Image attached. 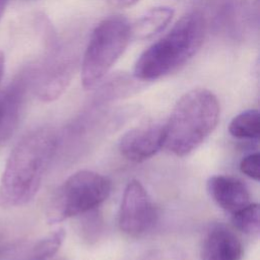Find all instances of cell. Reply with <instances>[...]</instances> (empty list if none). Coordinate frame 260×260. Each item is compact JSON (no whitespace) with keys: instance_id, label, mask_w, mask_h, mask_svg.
I'll list each match as a JSON object with an SVG mask.
<instances>
[{"instance_id":"obj_1","label":"cell","mask_w":260,"mask_h":260,"mask_svg":"<svg viewBox=\"0 0 260 260\" xmlns=\"http://www.w3.org/2000/svg\"><path fill=\"white\" fill-rule=\"evenodd\" d=\"M58 135L40 127L26 133L9 153L0 179V206L19 207L39 192L45 174L57 151Z\"/></svg>"},{"instance_id":"obj_2","label":"cell","mask_w":260,"mask_h":260,"mask_svg":"<svg viewBox=\"0 0 260 260\" xmlns=\"http://www.w3.org/2000/svg\"><path fill=\"white\" fill-rule=\"evenodd\" d=\"M205 20L199 10L184 14L164 37L149 46L137 59L133 75L142 81L164 77L183 66L200 49Z\"/></svg>"},{"instance_id":"obj_3","label":"cell","mask_w":260,"mask_h":260,"mask_svg":"<svg viewBox=\"0 0 260 260\" xmlns=\"http://www.w3.org/2000/svg\"><path fill=\"white\" fill-rule=\"evenodd\" d=\"M220 114L216 95L206 88H194L176 103L165 123L164 146L177 156L198 148L215 129Z\"/></svg>"},{"instance_id":"obj_4","label":"cell","mask_w":260,"mask_h":260,"mask_svg":"<svg viewBox=\"0 0 260 260\" xmlns=\"http://www.w3.org/2000/svg\"><path fill=\"white\" fill-rule=\"evenodd\" d=\"M131 39L130 23L122 16L102 20L92 30L81 63V82L94 87L126 50Z\"/></svg>"},{"instance_id":"obj_5","label":"cell","mask_w":260,"mask_h":260,"mask_svg":"<svg viewBox=\"0 0 260 260\" xmlns=\"http://www.w3.org/2000/svg\"><path fill=\"white\" fill-rule=\"evenodd\" d=\"M111 182L89 170L69 176L55 191L47 208V221L58 223L98 208L110 195Z\"/></svg>"},{"instance_id":"obj_6","label":"cell","mask_w":260,"mask_h":260,"mask_svg":"<svg viewBox=\"0 0 260 260\" xmlns=\"http://www.w3.org/2000/svg\"><path fill=\"white\" fill-rule=\"evenodd\" d=\"M157 219L156 207L137 180H131L125 187L118 215L120 230L133 238H138L149 232Z\"/></svg>"},{"instance_id":"obj_7","label":"cell","mask_w":260,"mask_h":260,"mask_svg":"<svg viewBox=\"0 0 260 260\" xmlns=\"http://www.w3.org/2000/svg\"><path fill=\"white\" fill-rule=\"evenodd\" d=\"M30 83L29 74L23 72L8 84L0 96V145L7 143L18 128Z\"/></svg>"},{"instance_id":"obj_8","label":"cell","mask_w":260,"mask_h":260,"mask_svg":"<svg viewBox=\"0 0 260 260\" xmlns=\"http://www.w3.org/2000/svg\"><path fill=\"white\" fill-rule=\"evenodd\" d=\"M164 143L165 124H151L125 132L119 140V150L126 159L141 162L153 156Z\"/></svg>"},{"instance_id":"obj_9","label":"cell","mask_w":260,"mask_h":260,"mask_svg":"<svg viewBox=\"0 0 260 260\" xmlns=\"http://www.w3.org/2000/svg\"><path fill=\"white\" fill-rule=\"evenodd\" d=\"M243 246L238 236L225 224H213L206 233L202 247V260H240Z\"/></svg>"},{"instance_id":"obj_10","label":"cell","mask_w":260,"mask_h":260,"mask_svg":"<svg viewBox=\"0 0 260 260\" xmlns=\"http://www.w3.org/2000/svg\"><path fill=\"white\" fill-rule=\"evenodd\" d=\"M207 192L220 208L231 213L251 203V196L246 185L232 176L210 177L207 181Z\"/></svg>"},{"instance_id":"obj_11","label":"cell","mask_w":260,"mask_h":260,"mask_svg":"<svg viewBox=\"0 0 260 260\" xmlns=\"http://www.w3.org/2000/svg\"><path fill=\"white\" fill-rule=\"evenodd\" d=\"M71 64L57 63L45 69L32 83L35 94L43 102H52L58 99L69 85L73 69Z\"/></svg>"},{"instance_id":"obj_12","label":"cell","mask_w":260,"mask_h":260,"mask_svg":"<svg viewBox=\"0 0 260 260\" xmlns=\"http://www.w3.org/2000/svg\"><path fill=\"white\" fill-rule=\"evenodd\" d=\"M174 9L170 6H156L147 10L131 25V38L138 40L150 39L161 32L171 22Z\"/></svg>"},{"instance_id":"obj_13","label":"cell","mask_w":260,"mask_h":260,"mask_svg":"<svg viewBox=\"0 0 260 260\" xmlns=\"http://www.w3.org/2000/svg\"><path fill=\"white\" fill-rule=\"evenodd\" d=\"M229 132L239 139H258L260 135L259 112L250 109L238 114L230 122Z\"/></svg>"},{"instance_id":"obj_14","label":"cell","mask_w":260,"mask_h":260,"mask_svg":"<svg viewBox=\"0 0 260 260\" xmlns=\"http://www.w3.org/2000/svg\"><path fill=\"white\" fill-rule=\"evenodd\" d=\"M232 214V221L239 231L250 236H257L259 234L260 212L257 203H249Z\"/></svg>"},{"instance_id":"obj_15","label":"cell","mask_w":260,"mask_h":260,"mask_svg":"<svg viewBox=\"0 0 260 260\" xmlns=\"http://www.w3.org/2000/svg\"><path fill=\"white\" fill-rule=\"evenodd\" d=\"M65 237H66V232L64 229L59 228L55 230L50 235L38 241L31 247L29 256L39 260H46V259L53 258L55 254L58 252L59 248L61 247Z\"/></svg>"},{"instance_id":"obj_16","label":"cell","mask_w":260,"mask_h":260,"mask_svg":"<svg viewBox=\"0 0 260 260\" xmlns=\"http://www.w3.org/2000/svg\"><path fill=\"white\" fill-rule=\"evenodd\" d=\"M82 215L81 223H80V232L82 236L87 240H96L99 238L100 233L102 232L103 218L98 208L91 209Z\"/></svg>"},{"instance_id":"obj_17","label":"cell","mask_w":260,"mask_h":260,"mask_svg":"<svg viewBox=\"0 0 260 260\" xmlns=\"http://www.w3.org/2000/svg\"><path fill=\"white\" fill-rule=\"evenodd\" d=\"M240 171L251 178L252 180L258 182L260 180V154L259 152H254L246 155L240 162Z\"/></svg>"},{"instance_id":"obj_18","label":"cell","mask_w":260,"mask_h":260,"mask_svg":"<svg viewBox=\"0 0 260 260\" xmlns=\"http://www.w3.org/2000/svg\"><path fill=\"white\" fill-rule=\"evenodd\" d=\"M24 244L20 241H0V260H6L16 255Z\"/></svg>"},{"instance_id":"obj_19","label":"cell","mask_w":260,"mask_h":260,"mask_svg":"<svg viewBox=\"0 0 260 260\" xmlns=\"http://www.w3.org/2000/svg\"><path fill=\"white\" fill-rule=\"evenodd\" d=\"M184 256L179 251H159L155 252L148 257L147 260H183Z\"/></svg>"},{"instance_id":"obj_20","label":"cell","mask_w":260,"mask_h":260,"mask_svg":"<svg viewBox=\"0 0 260 260\" xmlns=\"http://www.w3.org/2000/svg\"><path fill=\"white\" fill-rule=\"evenodd\" d=\"M140 0H109V2L116 7L119 8H126V7H131L135 5L137 2Z\"/></svg>"},{"instance_id":"obj_21","label":"cell","mask_w":260,"mask_h":260,"mask_svg":"<svg viewBox=\"0 0 260 260\" xmlns=\"http://www.w3.org/2000/svg\"><path fill=\"white\" fill-rule=\"evenodd\" d=\"M4 67H5V57H4V54L2 52H0V82H1V79L3 76Z\"/></svg>"},{"instance_id":"obj_22","label":"cell","mask_w":260,"mask_h":260,"mask_svg":"<svg viewBox=\"0 0 260 260\" xmlns=\"http://www.w3.org/2000/svg\"><path fill=\"white\" fill-rule=\"evenodd\" d=\"M7 3H8V0H0V20L2 18V15H3L4 11H5Z\"/></svg>"},{"instance_id":"obj_23","label":"cell","mask_w":260,"mask_h":260,"mask_svg":"<svg viewBox=\"0 0 260 260\" xmlns=\"http://www.w3.org/2000/svg\"><path fill=\"white\" fill-rule=\"evenodd\" d=\"M21 260H39V259H35V258H32V257L28 256L27 258H25V259H21ZM46 260H63V259H60V258H55V257H53V258H50V259H46Z\"/></svg>"}]
</instances>
